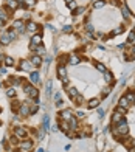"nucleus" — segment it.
<instances>
[{
	"instance_id": "obj_1",
	"label": "nucleus",
	"mask_w": 135,
	"mask_h": 152,
	"mask_svg": "<svg viewBox=\"0 0 135 152\" xmlns=\"http://www.w3.org/2000/svg\"><path fill=\"white\" fill-rule=\"evenodd\" d=\"M129 132V126H127V123L124 121V118L115 126V129H113V134H117V135H126Z\"/></svg>"
},
{
	"instance_id": "obj_2",
	"label": "nucleus",
	"mask_w": 135,
	"mask_h": 152,
	"mask_svg": "<svg viewBox=\"0 0 135 152\" xmlns=\"http://www.w3.org/2000/svg\"><path fill=\"white\" fill-rule=\"evenodd\" d=\"M14 135H16L17 138H25L27 130H25L23 127H16V129H14Z\"/></svg>"
},
{
	"instance_id": "obj_3",
	"label": "nucleus",
	"mask_w": 135,
	"mask_h": 152,
	"mask_svg": "<svg viewBox=\"0 0 135 152\" xmlns=\"http://www.w3.org/2000/svg\"><path fill=\"white\" fill-rule=\"evenodd\" d=\"M123 117H124L123 113H120V112H115L113 115H112V123H113V124H118V123L123 120Z\"/></svg>"
},
{
	"instance_id": "obj_4",
	"label": "nucleus",
	"mask_w": 135,
	"mask_h": 152,
	"mask_svg": "<svg viewBox=\"0 0 135 152\" xmlns=\"http://www.w3.org/2000/svg\"><path fill=\"white\" fill-rule=\"evenodd\" d=\"M31 147H33V143H31L30 140H27V141H22V143H20V149H22L23 152H28Z\"/></svg>"
},
{
	"instance_id": "obj_5",
	"label": "nucleus",
	"mask_w": 135,
	"mask_h": 152,
	"mask_svg": "<svg viewBox=\"0 0 135 152\" xmlns=\"http://www.w3.org/2000/svg\"><path fill=\"white\" fill-rule=\"evenodd\" d=\"M41 42H42V37H41L39 34L33 36V39H31V48H34L36 45H41Z\"/></svg>"
},
{
	"instance_id": "obj_6",
	"label": "nucleus",
	"mask_w": 135,
	"mask_h": 152,
	"mask_svg": "<svg viewBox=\"0 0 135 152\" xmlns=\"http://www.w3.org/2000/svg\"><path fill=\"white\" fill-rule=\"evenodd\" d=\"M30 62H31V65H37V67H39L42 64V59H41V56H33V58L30 59Z\"/></svg>"
},
{
	"instance_id": "obj_7",
	"label": "nucleus",
	"mask_w": 135,
	"mask_h": 152,
	"mask_svg": "<svg viewBox=\"0 0 135 152\" xmlns=\"http://www.w3.org/2000/svg\"><path fill=\"white\" fill-rule=\"evenodd\" d=\"M13 25H14V30L20 31V33L23 31V22H22V20H14V23H13Z\"/></svg>"
},
{
	"instance_id": "obj_8",
	"label": "nucleus",
	"mask_w": 135,
	"mask_h": 152,
	"mask_svg": "<svg viewBox=\"0 0 135 152\" xmlns=\"http://www.w3.org/2000/svg\"><path fill=\"white\" fill-rule=\"evenodd\" d=\"M9 41H11V37H9V34L8 33H3L2 34V37H0V44H9Z\"/></svg>"
},
{
	"instance_id": "obj_9",
	"label": "nucleus",
	"mask_w": 135,
	"mask_h": 152,
	"mask_svg": "<svg viewBox=\"0 0 135 152\" xmlns=\"http://www.w3.org/2000/svg\"><path fill=\"white\" fill-rule=\"evenodd\" d=\"M118 106H120V107H123V109H127V107L130 106V103H129V101H127V99H126V98L123 96V98L120 99V103H118Z\"/></svg>"
},
{
	"instance_id": "obj_10",
	"label": "nucleus",
	"mask_w": 135,
	"mask_h": 152,
	"mask_svg": "<svg viewBox=\"0 0 135 152\" xmlns=\"http://www.w3.org/2000/svg\"><path fill=\"white\" fill-rule=\"evenodd\" d=\"M68 95H70V98H73V99H75L79 93H78V90H76L75 87H70V88H68Z\"/></svg>"
},
{
	"instance_id": "obj_11",
	"label": "nucleus",
	"mask_w": 135,
	"mask_h": 152,
	"mask_svg": "<svg viewBox=\"0 0 135 152\" xmlns=\"http://www.w3.org/2000/svg\"><path fill=\"white\" fill-rule=\"evenodd\" d=\"M61 117L68 121V120L71 118V110H64V112H61Z\"/></svg>"
},
{
	"instance_id": "obj_12",
	"label": "nucleus",
	"mask_w": 135,
	"mask_h": 152,
	"mask_svg": "<svg viewBox=\"0 0 135 152\" xmlns=\"http://www.w3.org/2000/svg\"><path fill=\"white\" fill-rule=\"evenodd\" d=\"M100 104V99L98 98H93V99H90V103H89V107L90 109H95L96 106H98Z\"/></svg>"
},
{
	"instance_id": "obj_13",
	"label": "nucleus",
	"mask_w": 135,
	"mask_h": 152,
	"mask_svg": "<svg viewBox=\"0 0 135 152\" xmlns=\"http://www.w3.org/2000/svg\"><path fill=\"white\" fill-rule=\"evenodd\" d=\"M19 113H20V115H28V113H30V109H28V106H22L20 107V110H19Z\"/></svg>"
},
{
	"instance_id": "obj_14",
	"label": "nucleus",
	"mask_w": 135,
	"mask_h": 152,
	"mask_svg": "<svg viewBox=\"0 0 135 152\" xmlns=\"http://www.w3.org/2000/svg\"><path fill=\"white\" fill-rule=\"evenodd\" d=\"M68 121H70V124H71V126H70L71 129H78V120H76V118H73V117H71Z\"/></svg>"
},
{
	"instance_id": "obj_15",
	"label": "nucleus",
	"mask_w": 135,
	"mask_h": 152,
	"mask_svg": "<svg viewBox=\"0 0 135 152\" xmlns=\"http://www.w3.org/2000/svg\"><path fill=\"white\" fill-rule=\"evenodd\" d=\"M31 82H39V73L37 71L31 73Z\"/></svg>"
},
{
	"instance_id": "obj_16",
	"label": "nucleus",
	"mask_w": 135,
	"mask_h": 152,
	"mask_svg": "<svg viewBox=\"0 0 135 152\" xmlns=\"http://www.w3.org/2000/svg\"><path fill=\"white\" fill-rule=\"evenodd\" d=\"M70 64H71V65L79 64V58H78V56H70Z\"/></svg>"
},
{
	"instance_id": "obj_17",
	"label": "nucleus",
	"mask_w": 135,
	"mask_h": 152,
	"mask_svg": "<svg viewBox=\"0 0 135 152\" xmlns=\"http://www.w3.org/2000/svg\"><path fill=\"white\" fill-rule=\"evenodd\" d=\"M13 64H14V59H13V58H9V56H6V58H5V65L11 67Z\"/></svg>"
},
{
	"instance_id": "obj_18",
	"label": "nucleus",
	"mask_w": 135,
	"mask_h": 152,
	"mask_svg": "<svg viewBox=\"0 0 135 152\" xmlns=\"http://www.w3.org/2000/svg\"><path fill=\"white\" fill-rule=\"evenodd\" d=\"M30 68H31V65H30L28 62H25V61H23V62L20 64V70H27V71H28Z\"/></svg>"
},
{
	"instance_id": "obj_19",
	"label": "nucleus",
	"mask_w": 135,
	"mask_h": 152,
	"mask_svg": "<svg viewBox=\"0 0 135 152\" xmlns=\"http://www.w3.org/2000/svg\"><path fill=\"white\" fill-rule=\"evenodd\" d=\"M57 74H59L61 78H65V68L64 67H59V68H57Z\"/></svg>"
},
{
	"instance_id": "obj_20",
	"label": "nucleus",
	"mask_w": 135,
	"mask_h": 152,
	"mask_svg": "<svg viewBox=\"0 0 135 152\" xmlns=\"http://www.w3.org/2000/svg\"><path fill=\"white\" fill-rule=\"evenodd\" d=\"M28 96H31V98H36V96H37V88H34V87H33V88H31V92L28 93Z\"/></svg>"
},
{
	"instance_id": "obj_21",
	"label": "nucleus",
	"mask_w": 135,
	"mask_h": 152,
	"mask_svg": "<svg viewBox=\"0 0 135 152\" xmlns=\"http://www.w3.org/2000/svg\"><path fill=\"white\" fill-rule=\"evenodd\" d=\"M6 19H8V16H6V12L3 11V9H0V20H6Z\"/></svg>"
},
{
	"instance_id": "obj_22",
	"label": "nucleus",
	"mask_w": 135,
	"mask_h": 152,
	"mask_svg": "<svg viewBox=\"0 0 135 152\" xmlns=\"http://www.w3.org/2000/svg\"><path fill=\"white\" fill-rule=\"evenodd\" d=\"M37 30V27H36V23H33V22H30L28 23V31H36Z\"/></svg>"
},
{
	"instance_id": "obj_23",
	"label": "nucleus",
	"mask_w": 135,
	"mask_h": 152,
	"mask_svg": "<svg viewBox=\"0 0 135 152\" xmlns=\"http://www.w3.org/2000/svg\"><path fill=\"white\" fill-rule=\"evenodd\" d=\"M96 68H98L100 71H104V73H106V67H104L103 64H96Z\"/></svg>"
},
{
	"instance_id": "obj_24",
	"label": "nucleus",
	"mask_w": 135,
	"mask_h": 152,
	"mask_svg": "<svg viewBox=\"0 0 135 152\" xmlns=\"http://www.w3.org/2000/svg\"><path fill=\"white\" fill-rule=\"evenodd\" d=\"M16 95V90L14 88H8V96H14Z\"/></svg>"
},
{
	"instance_id": "obj_25",
	"label": "nucleus",
	"mask_w": 135,
	"mask_h": 152,
	"mask_svg": "<svg viewBox=\"0 0 135 152\" xmlns=\"http://www.w3.org/2000/svg\"><path fill=\"white\" fill-rule=\"evenodd\" d=\"M104 6V2H96L95 3V8H103Z\"/></svg>"
},
{
	"instance_id": "obj_26",
	"label": "nucleus",
	"mask_w": 135,
	"mask_h": 152,
	"mask_svg": "<svg viewBox=\"0 0 135 152\" xmlns=\"http://www.w3.org/2000/svg\"><path fill=\"white\" fill-rule=\"evenodd\" d=\"M106 81H107V82H110V81H112V74H110V73H107V71H106Z\"/></svg>"
},
{
	"instance_id": "obj_27",
	"label": "nucleus",
	"mask_w": 135,
	"mask_h": 152,
	"mask_svg": "<svg viewBox=\"0 0 135 152\" xmlns=\"http://www.w3.org/2000/svg\"><path fill=\"white\" fill-rule=\"evenodd\" d=\"M9 6H11L13 9H14V8L17 6V3H16V0H11V2H9Z\"/></svg>"
},
{
	"instance_id": "obj_28",
	"label": "nucleus",
	"mask_w": 135,
	"mask_h": 152,
	"mask_svg": "<svg viewBox=\"0 0 135 152\" xmlns=\"http://www.w3.org/2000/svg\"><path fill=\"white\" fill-rule=\"evenodd\" d=\"M37 53H39V54H44V53H45V48H44V47H39V48H37Z\"/></svg>"
},
{
	"instance_id": "obj_29",
	"label": "nucleus",
	"mask_w": 135,
	"mask_h": 152,
	"mask_svg": "<svg viewBox=\"0 0 135 152\" xmlns=\"http://www.w3.org/2000/svg\"><path fill=\"white\" fill-rule=\"evenodd\" d=\"M121 11H123V14H124V16H129V11H127V8H124V6H123V8H121Z\"/></svg>"
},
{
	"instance_id": "obj_30",
	"label": "nucleus",
	"mask_w": 135,
	"mask_h": 152,
	"mask_svg": "<svg viewBox=\"0 0 135 152\" xmlns=\"http://www.w3.org/2000/svg\"><path fill=\"white\" fill-rule=\"evenodd\" d=\"M61 129L65 132V130H67V123H62V124H61Z\"/></svg>"
},
{
	"instance_id": "obj_31",
	"label": "nucleus",
	"mask_w": 135,
	"mask_h": 152,
	"mask_svg": "<svg viewBox=\"0 0 135 152\" xmlns=\"http://www.w3.org/2000/svg\"><path fill=\"white\" fill-rule=\"evenodd\" d=\"M27 3H28V6H33L34 5V0H27Z\"/></svg>"
},
{
	"instance_id": "obj_32",
	"label": "nucleus",
	"mask_w": 135,
	"mask_h": 152,
	"mask_svg": "<svg viewBox=\"0 0 135 152\" xmlns=\"http://www.w3.org/2000/svg\"><path fill=\"white\" fill-rule=\"evenodd\" d=\"M129 152H135V146H133V147H130V149H129Z\"/></svg>"
},
{
	"instance_id": "obj_33",
	"label": "nucleus",
	"mask_w": 135,
	"mask_h": 152,
	"mask_svg": "<svg viewBox=\"0 0 135 152\" xmlns=\"http://www.w3.org/2000/svg\"><path fill=\"white\" fill-rule=\"evenodd\" d=\"M65 2H67V3H68V5H70V3H71V2H73V0H65Z\"/></svg>"
},
{
	"instance_id": "obj_34",
	"label": "nucleus",
	"mask_w": 135,
	"mask_h": 152,
	"mask_svg": "<svg viewBox=\"0 0 135 152\" xmlns=\"http://www.w3.org/2000/svg\"><path fill=\"white\" fill-rule=\"evenodd\" d=\"M0 27H3V20H0Z\"/></svg>"
},
{
	"instance_id": "obj_35",
	"label": "nucleus",
	"mask_w": 135,
	"mask_h": 152,
	"mask_svg": "<svg viewBox=\"0 0 135 152\" xmlns=\"http://www.w3.org/2000/svg\"><path fill=\"white\" fill-rule=\"evenodd\" d=\"M0 45H2V44H0Z\"/></svg>"
}]
</instances>
